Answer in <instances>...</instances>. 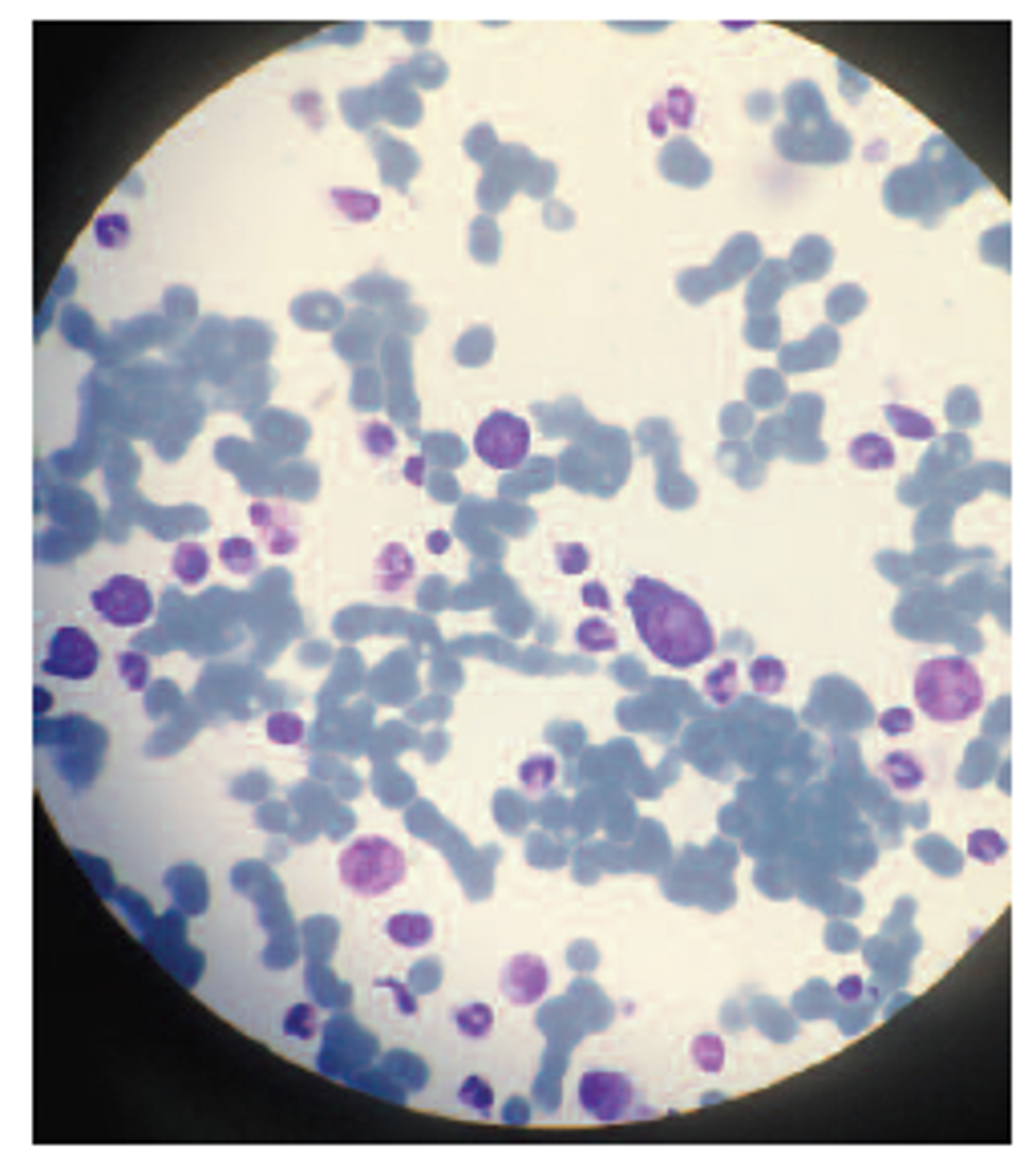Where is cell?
Masks as SVG:
<instances>
[{"mask_svg":"<svg viewBox=\"0 0 1036 1161\" xmlns=\"http://www.w3.org/2000/svg\"><path fill=\"white\" fill-rule=\"evenodd\" d=\"M268 736L276 745H300L304 741V720L296 712H272L268 716Z\"/></svg>","mask_w":1036,"mask_h":1161,"instance_id":"obj_29","label":"cell"},{"mask_svg":"<svg viewBox=\"0 0 1036 1161\" xmlns=\"http://www.w3.org/2000/svg\"><path fill=\"white\" fill-rule=\"evenodd\" d=\"M839 996H843V1000H859V996H863V980H843V984H839Z\"/></svg>","mask_w":1036,"mask_h":1161,"instance_id":"obj_38","label":"cell"},{"mask_svg":"<svg viewBox=\"0 0 1036 1161\" xmlns=\"http://www.w3.org/2000/svg\"><path fill=\"white\" fill-rule=\"evenodd\" d=\"M879 728H883L887 736H903V732L915 728V712H907V708H887V712L879 716Z\"/></svg>","mask_w":1036,"mask_h":1161,"instance_id":"obj_33","label":"cell"},{"mask_svg":"<svg viewBox=\"0 0 1036 1161\" xmlns=\"http://www.w3.org/2000/svg\"><path fill=\"white\" fill-rule=\"evenodd\" d=\"M968 854L976 862H1000L1008 854V841L1000 829H972L968 833Z\"/></svg>","mask_w":1036,"mask_h":1161,"instance_id":"obj_26","label":"cell"},{"mask_svg":"<svg viewBox=\"0 0 1036 1161\" xmlns=\"http://www.w3.org/2000/svg\"><path fill=\"white\" fill-rule=\"evenodd\" d=\"M118 676L126 680L130 692H142L150 684V660L142 652H122L118 656Z\"/></svg>","mask_w":1036,"mask_h":1161,"instance_id":"obj_30","label":"cell"},{"mask_svg":"<svg viewBox=\"0 0 1036 1161\" xmlns=\"http://www.w3.org/2000/svg\"><path fill=\"white\" fill-rule=\"evenodd\" d=\"M361 446L373 458H389L397 450V434H393L389 421H365V426H361Z\"/></svg>","mask_w":1036,"mask_h":1161,"instance_id":"obj_27","label":"cell"},{"mask_svg":"<svg viewBox=\"0 0 1036 1161\" xmlns=\"http://www.w3.org/2000/svg\"><path fill=\"white\" fill-rule=\"evenodd\" d=\"M458 1101L470 1109V1113H490L494 1109V1089L482 1081V1077H466L458 1085Z\"/></svg>","mask_w":1036,"mask_h":1161,"instance_id":"obj_31","label":"cell"},{"mask_svg":"<svg viewBox=\"0 0 1036 1161\" xmlns=\"http://www.w3.org/2000/svg\"><path fill=\"white\" fill-rule=\"evenodd\" d=\"M786 664L778 660V656H757L753 664H749V684H753V692H761V696H778L782 688H786Z\"/></svg>","mask_w":1036,"mask_h":1161,"instance_id":"obj_20","label":"cell"},{"mask_svg":"<svg viewBox=\"0 0 1036 1161\" xmlns=\"http://www.w3.org/2000/svg\"><path fill=\"white\" fill-rule=\"evenodd\" d=\"M660 114H664L668 130H672V126H676V130H688L692 118H696V97H692L684 85H672V89L664 93V101H660Z\"/></svg>","mask_w":1036,"mask_h":1161,"instance_id":"obj_19","label":"cell"},{"mask_svg":"<svg viewBox=\"0 0 1036 1161\" xmlns=\"http://www.w3.org/2000/svg\"><path fill=\"white\" fill-rule=\"evenodd\" d=\"M251 526L260 531V547L272 555H292L300 547V514L284 502H251Z\"/></svg>","mask_w":1036,"mask_h":1161,"instance_id":"obj_8","label":"cell"},{"mask_svg":"<svg viewBox=\"0 0 1036 1161\" xmlns=\"http://www.w3.org/2000/svg\"><path fill=\"white\" fill-rule=\"evenodd\" d=\"M704 696H708L712 704H729V700L737 696V664H733V660H720V664L708 672V680H704Z\"/></svg>","mask_w":1036,"mask_h":1161,"instance_id":"obj_23","label":"cell"},{"mask_svg":"<svg viewBox=\"0 0 1036 1161\" xmlns=\"http://www.w3.org/2000/svg\"><path fill=\"white\" fill-rule=\"evenodd\" d=\"M648 126H652V134H656V138H664V134H668V122H664V114H660V105H652V110H648Z\"/></svg>","mask_w":1036,"mask_h":1161,"instance_id":"obj_37","label":"cell"},{"mask_svg":"<svg viewBox=\"0 0 1036 1161\" xmlns=\"http://www.w3.org/2000/svg\"><path fill=\"white\" fill-rule=\"evenodd\" d=\"M575 644L587 648V652H611L619 644V636H615V627L603 623V619H583L575 627Z\"/></svg>","mask_w":1036,"mask_h":1161,"instance_id":"obj_24","label":"cell"},{"mask_svg":"<svg viewBox=\"0 0 1036 1161\" xmlns=\"http://www.w3.org/2000/svg\"><path fill=\"white\" fill-rule=\"evenodd\" d=\"M454 1028L466 1036V1040H486L494 1032V1008L490 1004H462L454 1012Z\"/></svg>","mask_w":1036,"mask_h":1161,"instance_id":"obj_21","label":"cell"},{"mask_svg":"<svg viewBox=\"0 0 1036 1161\" xmlns=\"http://www.w3.org/2000/svg\"><path fill=\"white\" fill-rule=\"evenodd\" d=\"M385 935H389L397 947H426V943H434V919H430V915H413V911H405V915H393V919L385 923Z\"/></svg>","mask_w":1036,"mask_h":1161,"instance_id":"obj_12","label":"cell"},{"mask_svg":"<svg viewBox=\"0 0 1036 1161\" xmlns=\"http://www.w3.org/2000/svg\"><path fill=\"white\" fill-rule=\"evenodd\" d=\"M446 547H450V535L434 531V535H430V551H446Z\"/></svg>","mask_w":1036,"mask_h":1161,"instance_id":"obj_39","label":"cell"},{"mask_svg":"<svg viewBox=\"0 0 1036 1161\" xmlns=\"http://www.w3.org/2000/svg\"><path fill=\"white\" fill-rule=\"evenodd\" d=\"M219 563H223L227 575H251L260 567V547L251 539H243V535H231V539L219 543Z\"/></svg>","mask_w":1036,"mask_h":1161,"instance_id":"obj_16","label":"cell"},{"mask_svg":"<svg viewBox=\"0 0 1036 1161\" xmlns=\"http://www.w3.org/2000/svg\"><path fill=\"white\" fill-rule=\"evenodd\" d=\"M373 579H377V587L389 591V595L405 591V587L413 583V555H409L401 543L381 547V555L373 559Z\"/></svg>","mask_w":1036,"mask_h":1161,"instance_id":"obj_10","label":"cell"},{"mask_svg":"<svg viewBox=\"0 0 1036 1161\" xmlns=\"http://www.w3.org/2000/svg\"><path fill=\"white\" fill-rule=\"evenodd\" d=\"M89 603L110 627H142L150 619V611H154L150 587L142 579H134V575H110L93 591Z\"/></svg>","mask_w":1036,"mask_h":1161,"instance_id":"obj_6","label":"cell"},{"mask_svg":"<svg viewBox=\"0 0 1036 1161\" xmlns=\"http://www.w3.org/2000/svg\"><path fill=\"white\" fill-rule=\"evenodd\" d=\"M555 563H559L563 575H583L591 567V551L583 543H559L555 547Z\"/></svg>","mask_w":1036,"mask_h":1161,"instance_id":"obj_32","label":"cell"},{"mask_svg":"<svg viewBox=\"0 0 1036 1161\" xmlns=\"http://www.w3.org/2000/svg\"><path fill=\"white\" fill-rule=\"evenodd\" d=\"M93 239H97V247H106V251H118V247H126L130 243V219L126 215H97V223H93Z\"/></svg>","mask_w":1036,"mask_h":1161,"instance_id":"obj_25","label":"cell"},{"mask_svg":"<svg viewBox=\"0 0 1036 1161\" xmlns=\"http://www.w3.org/2000/svg\"><path fill=\"white\" fill-rule=\"evenodd\" d=\"M502 996L514 1004V1008H531L547 996V984H551V972L539 956L523 952V956H510L506 968H502Z\"/></svg>","mask_w":1036,"mask_h":1161,"instance_id":"obj_9","label":"cell"},{"mask_svg":"<svg viewBox=\"0 0 1036 1161\" xmlns=\"http://www.w3.org/2000/svg\"><path fill=\"white\" fill-rule=\"evenodd\" d=\"M97 660H101V648L93 644L85 627H57L41 668L45 676H57V680H89L97 672Z\"/></svg>","mask_w":1036,"mask_h":1161,"instance_id":"obj_7","label":"cell"},{"mask_svg":"<svg viewBox=\"0 0 1036 1161\" xmlns=\"http://www.w3.org/2000/svg\"><path fill=\"white\" fill-rule=\"evenodd\" d=\"M583 603H591V607H607V591H603L599 583H587V587H583Z\"/></svg>","mask_w":1036,"mask_h":1161,"instance_id":"obj_36","label":"cell"},{"mask_svg":"<svg viewBox=\"0 0 1036 1161\" xmlns=\"http://www.w3.org/2000/svg\"><path fill=\"white\" fill-rule=\"evenodd\" d=\"M579 1105L591 1121L599 1125H615V1121H628L636 1113V1085L624 1077V1073H611V1069H591L579 1077Z\"/></svg>","mask_w":1036,"mask_h":1161,"instance_id":"obj_5","label":"cell"},{"mask_svg":"<svg viewBox=\"0 0 1036 1161\" xmlns=\"http://www.w3.org/2000/svg\"><path fill=\"white\" fill-rule=\"evenodd\" d=\"M628 611L640 640L668 668H692L712 652V623L696 599L680 595L660 579H636L628 587Z\"/></svg>","mask_w":1036,"mask_h":1161,"instance_id":"obj_1","label":"cell"},{"mask_svg":"<svg viewBox=\"0 0 1036 1161\" xmlns=\"http://www.w3.org/2000/svg\"><path fill=\"white\" fill-rule=\"evenodd\" d=\"M847 454H851V462H855L859 470H891V466H895V446H891L883 434H863V438H855Z\"/></svg>","mask_w":1036,"mask_h":1161,"instance_id":"obj_15","label":"cell"},{"mask_svg":"<svg viewBox=\"0 0 1036 1161\" xmlns=\"http://www.w3.org/2000/svg\"><path fill=\"white\" fill-rule=\"evenodd\" d=\"M333 206L341 210L349 223H369V219H377L381 198L373 190H361V186H337L333 190Z\"/></svg>","mask_w":1036,"mask_h":1161,"instance_id":"obj_13","label":"cell"},{"mask_svg":"<svg viewBox=\"0 0 1036 1161\" xmlns=\"http://www.w3.org/2000/svg\"><path fill=\"white\" fill-rule=\"evenodd\" d=\"M377 988H381V992H393V996H397V1008H401L405 1016H413V1012H418V1000H413V992H409V988H401L397 980H377Z\"/></svg>","mask_w":1036,"mask_h":1161,"instance_id":"obj_34","label":"cell"},{"mask_svg":"<svg viewBox=\"0 0 1036 1161\" xmlns=\"http://www.w3.org/2000/svg\"><path fill=\"white\" fill-rule=\"evenodd\" d=\"M405 482H413V486L426 482V458H409L405 462Z\"/></svg>","mask_w":1036,"mask_h":1161,"instance_id":"obj_35","label":"cell"},{"mask_svg":"<svg viewBox=\"0 0 1036 1161\" xmlns=\"http://www.w3.org/2000/svg\"><path fill=\"white\" fill-rule=\"evenodd\" d=\"M341 883L345 891L361 895V899H377V895H389L405 883V854L397 841L381 837V833H361L357 841H349V846L341 850Z\"/></svg>","mask_w":1036,"mask_h":1161,"instance_id":"obj_3","label":"cell"},{"mask_svg":"<svg viewBox=\"0 0 1036 1161\" xmlns=\"http://www.w3.org/2000/svg\"><path fill=\"white\" fill-rule=\"evenodd\" d=\"M688 1057H692V1065H696L700 1073H720V1069H724V1040H720L716 1032H700V1036H692V1044H688Z\"/></svg>","mask_w":1036,"mask_h":1161,"instance_id":"obj_22","label":"cell"},{"mask_svg":"<svg viewBox=\"0 0 1036 1161\" xmlns=\"http://www.w3.org/2000/svg\"><path fill=\"white\" fill-rule=\"evenodd\" d=\"M474 454L490 466V470H514L523 466V458L531 454V426L518 413L494 409L478 434H474Z\"/></svg>","mask_w":1036,"mask_h":1161,"instance_id":"obj_4","label":"cell"},{"mask_svg":"<svg viewBox=\"0 0 1036 1161\" xmlns=\"http://www.w3.org/2000/svg\"><path fill=\"white\" fill-rule=\"evenodd\" d=\"M555 777H559V761L547 757V753L527 757L523 765H518V781H523L527 793H547V789L555 785Z\"/></svg>","mask_w":1036,"mask_h":1161,"instance_id":"obj_18","label":"cell"},{"mask_svg":"<svg viewBox=\"0 0 1036 1161\" xmlns=\"http://www.w3.org/2000/svg\"><path fill=\"white\" fill-rule=\"evenodd\" d=\"M879 773L887 777V785L891 789H899V793H915L919 785H923V777H927V769H923V761L915 757V753H887L883 761H879Z\"/></svg>","mask_w":1036,"mask_h":1161,"instance_id":"obj_11","label":"cell"},{"mask_svg":"<svg viewBox=\"0 0 1036 1161\" xmlns=\"http://www.w3.org/2000/svg\"><path fill=\"white\" fill-rule=\"evenodd\" d=\"M170 571H174L178 583L194 587V583L206 579V571H211V555H206V547H198V543H178L174 555H170Z\"/></svg>","mask_w":1036,"mask_h":1161,"instance_id":"obj_14","label":"cell"},{"mask_svg":"<svg viewBox=\"0 0 1036 1161\" xmlns=\"http://www.w3.org/2000/svg\"><path fill=\"white\" fill-rule=\"evenodd\" d=\"M321 1028V1016L313 1004H292L288 1016H284V1036H296V1040H313Z\"/></svg>","mask_w":1036,"mask_h":1161,"instance_id":"obj_28","label":"cell"},{"mask_svg":"<svg viewBox=\"0 0 1036 1161\" xmlns=\"http://www.w3.org/2000/svg\"><path fill=\"white\" fill-rule=\"evenodd\" d=\"M883 417L891 421V430L899 438H911V442H927L931 434H936V426H931V421L919 409H907V405H887Z\"/></svg>","mask_w":1036,"mask_h":1161,"instance_id":"obj_17","label":"cell"},{"mask_svg":"<svg viewBox=\"0 0 1036 1161\" xmlns=\"http://www.w3.org/2000/svg\"><path fill=\"white\" fill-rule=\"evenodd\" d=\"M915 704L940 724L972 720L984 708V680L964 656L923 660L915 672Z\"/></svg>","mask_w":1036,"mask_h":1161,"instance_id":"obj_2","label":"cell"}]
</instances>
